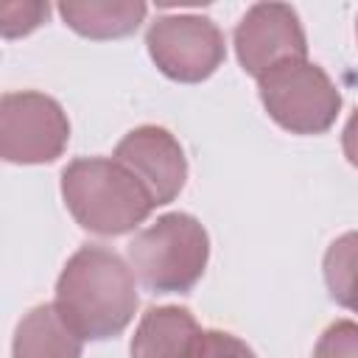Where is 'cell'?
<instances>
[{"mask_svg":"<svg viewBox=\"0 0 358 358\" xmlns=\"http://www.w3.org/2000/svg\"><path fill=\"white\" fill-rule=\"evenodd\" d=\"M145 48L162 76L182 84L210 78L227 59L221 28L201 14H162L145 31Z\"/></svg>","mask_w":358,"mask_h":358,"instance_id":"cell-6","label":"cell"},{"mask_svg":"<svg viewBox=\"0 0 358 358\" xmlns=\"http://www.w3.org/2000/svg\"><path fill=\"white\" fill-rule=\"evenodd\" d=\"M313 358H358V322L338 319L316 341Z\"/></svg>","mask_w":358,"mask_h":358,"instance_id":"cell-14","label":"cell"},{"mask_svg":"<svg viewBox=\"0 0 358 358\" xmlns=\"http://www.w3.org/2000/svg\"><path fill=\"white\" fill-rule=\"evenodd\" d=\"M341 148H344V157L350 165L358 168V109L350 115L344 131H341Z\"/></svg>","mask_w":358,"mask_h":358,"instance_id":"cell-16","label":"cell"},{"mask_svg":"<svg viewBox=\"0 0 358 358\" xmlns=\"http://www.w3.org/2000/svg\"><path fill=\"white\" fill-rule=\"evenodd\" d=\"M59 14L67 28L87 39H123L140 28L148 6L140 0H64Z\"/></svg>","mask_w":358,"mask_h":358,"instance_id":"cell-11","label":"cell"},{"mask_svg":"<svg viewBox=\"0 0 358 358\" xmlns=\"http://www.w3.org/2000/svg\"><path fill=\"white\" fill-rule=\"evenodd\" d=\"M322 271L330 299L358 313V232H344L327 246Z\"/></svg>","mask_w":358,"mask_h":358,"instance_id":"cell-12","label":"cell"},{"mask_svg":"<svg viewBox=\"0 0 358 358\" xmlns=\"http://www.w3.org/2000/svg\"><path fill=\"white\" fill-rule=\"evenodd\" d=\"M210 260V238L199 218L165 213L129 243V263L137 280L154 294H187Z\"/></svg>","mask_w":358,"mask_h":358,"instance_id":"cell-3","label":"cell"},{"mask_svg":"<svg viewBox=\"0 0 358 358\" xmlns=\"http://www.w3.org/2000/svg\"><path fill=\"white\" fill-rule=\"evenodd\" d=\"M257 92L268 117L291 134H322L341 112V92L330 76L308 59L271 67L257 78Z\"/></svg>","mask_w":358,"mask_h":358,"instance_id":"cell-4","label":"cell"},{"mask_svg":"<svg viewBox=\"0 0 358 358\" xmlns=\"http://www.w3.org/2000/svg\"><path fill=\"white\" fill-rule=\"evenodd\" d=\"M199 358H257L246 341L224 330H204Z\"/></svg>","mask_w":358,"mask_h":358,"instance_id":"cell-15","label":"cell"},{"mask_svg":"<svg viewBox=\"0 0 358 358\" xmlns=\"http://www.w3.org/2000/svg\"><path fill=\"white\" fill-rule=\"evenodd\" d=\"M50 14V6L42 0H6L0 6V31L6 39H20L36 31Z\"/></svg>","mask_w":358,"mask_h":358,"instance_id":"cell-13","label":"cell"},{"mask_svg":"<svg viewBox=\"0 0 358 358\" xmlns=\"http://www.w3.org/2000/svg\"><path fill=\"white\" fill-rule=\"evenodd\" d=\"M84 338L62 319L53 302L31 308L11 341V358H81Z\"/></svg>","mask_w":358,"mask_h":358,"instance_id":"cell-10","label":"cell"},{"mask_svg":"<svg viewBox=\"0 0 358 358\" xmlns=\"http://www.w3.org/2000/svg\"><path fill=\"white\" fill-rule=\"evenodd\" d=\"M62 199L78 227L95 235H126L154 210L148 190L115 157H78L62 171Z\"/></svg>","mask_w":358,"mask_h":358,"instance_id":"cell-2","label":"cell"},{"mask_svg":"<svg viewBox=\"0 0 358 358\" xmlns=\"http://www.w3.org/2000/svg\"><path fill=\"white\" fill-rule=\"evenodd\" d=\"M232 42L241 67L255 78L266 76L282 62L308 59V39L302 22L296 11L285 3L249 6L235 25Z\"/></svg>","mask_w":358,"mask_h":358,"instance_id":"cell-7","label":"cell"},{"mask_svg":"<svg viewBox=\"0 0 358 358\" xmlns=\"http://www.w3.org/2000/svg\"><path fill=\"white\" fill-rule=\"evenodd\" d=\"M115 159L148 190L154 207L171 204L187 179V159L179 140L162 126H137L115 148Z\"/></svg>","mask_w":358,"mask_h":358,"instance_id":"cell-8","label":"cell"},{"mask_svg":"<svg viewBox=\"0 0 358 358\" xmlns=\"http://www.w3.org/2000/svg\"><path fill=\"white\" fill-rule=\"evenodd\" d=\"M53 305L84 341L115 338L140 305L134 271L117 252L87 243L64 263Z\"/></svg>","mask_w":358,"mask_h":358,"instance_id":"cell-1","label":"cell"},{"mask_svg":"<svg viewBox=\"0 0 358 358\" xmlns=\"http://www.w3.org/2000/svg\"><path fill=\"white\" fill-rule=\"evenodd\" d=\"M204 330L179 305L148 308L131 336V358H199Z\"/></svg>","mask_w":358,"mask_h":358,"instance_id":"cell-9","label":"cell"},{"mask_svg":"<svg viewBox=\"0 0 358 358\" xmlns=\"http://www.w3.org/2000/svg\"><path fill=\"white\" fill-rule=\"evenodd\" d=\"M355 36H358V17H355Z\"/></svg>","mask_w":358,"mask_h":358,"instance_id":"cell-17","label":"cell"},{"mask_svg":"<svg viewBox=\"0 0 358 358\" xmlns=\"http://www.w3.org/2000/svg\"><path fill=\"white\" fill-rule=\"evenodd\" d=\"M70 120L45 92H6L0 101V157L14 165H45L64 154Z\"/></svg>","mask_w":358,"mask_h":358,"instance_id":"cell-5","label":"cell"}]
</instances>
